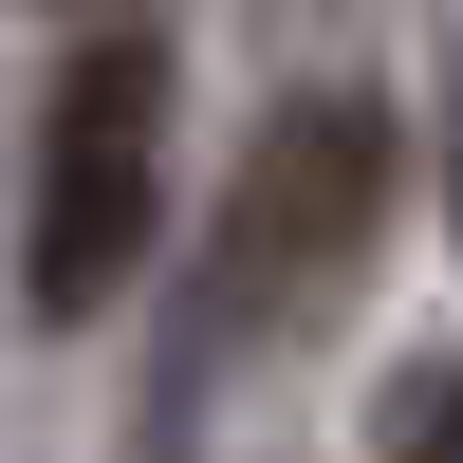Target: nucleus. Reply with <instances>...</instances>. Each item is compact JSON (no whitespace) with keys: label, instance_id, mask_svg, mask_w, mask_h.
Listing matches in <instances>:
<instances>
[{"label":"nucleus","instance_id":"nucleus-1","mask_svg":"<svg viewBox=\"0 0 463 463\" xmlns=\"http://www.w3.org/2000/svg\"><path fill=\"white\" fill-rule=\"evenodd\" d=\"M390 111L371 93H297V111H260V148H241V185H222V241H204V297H185V334H167V408H148V445H185V408L222 390V371H260V353H297V334L353 297V260L390 241Z\"/></svg>","mask_w":463,"mask_h":463},{"label":"nucleus","instance_id":"nucleus-2","mask_svg":"<svg viewBox=\"0 0 463 463\" xmlns=\"http://www.w3.org/2000/svg\"><path fill=\"white\" fill-rule=\"evenodd\" d=\"M167 222V37L148 19H93L56 56V111H37V204H19V297L37 316H111Z\"/></svg>","mask_w":463,"mask_h":463},{"label":"nucleus","instance_id":"nucleus-3","mask_svg":"<svg viewBox=\"0 0 463 463\" xmlns=\"http://www.w3.org/2000/svg\"><path fill=\"white\" fill-rule=\"evenodd\" d=\"M371 463H463V353H427V371L371 390Z\"/></svg>","mask_w":463,"mask_h":463},{"label":"nucleus","instance_id":"nucleus-4","mask_svg":"<svg viewBox=\"0 0 463 463\" xmlns=\"http://www.w3.org/2000/svg\"><path fill=\"white\" fill-rule=\"evenodd\" d=\"M445 204H463V148H445Z\"/></svg>","mask_w":463,"mask_h":463}]
</instances>
